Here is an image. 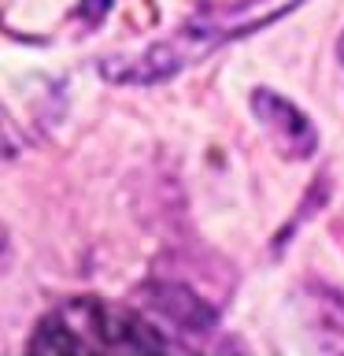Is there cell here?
I'll use <instances>...</instances> for the list:
<instances>
[{"label":"cell","mask_w":344,"mask_h":356,"mask_svg":"<svg viewBox=\"0 0 344 356\" xmlns=\"http://www.w3.org/2000/svg\"><path fill=\"white\" fill-rule=\"evenodd\" d=\"M163 334L141 319L137 312L108 305L100 297H71L55 305L37 323L30 338L33 356H104V353H133L148 356L163 353Z\"/></svg>","instance_id":"obj_2"},{"label":"cell","mask_w":344,"mask_h":356,"mask_svg":"<svg viewBox=\"0 0 344 356\" xmlns=\"http://www.w3.org/2000/svg\"><path fill=\"white\" fill-rule=\"evenodd\" d=\"M19 152V145H15V138L8 134V122L0 119V160H8V156H15Z\"/></svg>","instance_id":"obj_4"},{"label":"cell","mask_w":344,"mask_h":356,"mask_svg":"<svg viewBox=\"0 0 344 356\" xmlns=\"http://www.w3.org/2000/svg\"><path fill=\"white\" fill-rule=\"evenodd\" d=\"M337 56H341V63H344V33H341V44H337Z\"/></svg>","instance_id":"obj_5"},{"label":"cell","mask_w":344,"mask_h":356,"mask_svg":"<svg viewBox=\"0 0 344 356\" xmlns=\"http://www.w3.org/2000/svg\"><path fill=\"white\" fill-rule=\"evenodd\" d=\"M304 0H222V4L196 8L171 38L155 41L152 49L141 56H115V60L100 63V74L108 82L122 86H155L174 78L178 71L200 63L222 44L248 38V33L270 26V22L285 19L289 11H296Z\"/></svg>","instance_id":"obj_1"},{"label":"cell","mask_w":344,"mask_h":356,"mask_svg":"<svg viewBox=\"0 0 344 356\" xmlns=\"http://www.w3.org/2000/svg\"><path fill=\"white\" fill-rule=\"evenodd\" d=\"M252 111L259 119L263 134L274 141V149L282 156H289V160H307L318 149V134L311 127V119L289 97L274 93V89H255Z\"/></svg>","instance_id":"obj_3"}]
</instances>
